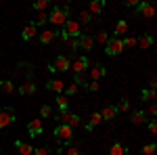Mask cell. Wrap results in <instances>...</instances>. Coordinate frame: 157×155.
<instances>
[{
	"mask_svg": "<svg viewBox=\"0 0 157 155\" xmlns=\"http://www.w3.org/2000/svg\"><path fill=\"white\" fill-rule=\"evenodd\" d=\"M67 15H69V9H67V6H65V9L55 6V9H52V13L48 15V21H50L52 25L61 27V25H65V21H67Z\"/></svg>",
	"mask_w": 157,
	"mask_h": 155,
	"instance_id": "6da1fadb",
	"label": "cell"
},
{
	"mask_svg": "<svg viewBox=\"0 0 157 155\" xmlns=\"http://www.w3.org/2000/svg\"><path fill=\"white\" fill-rule=\"evenodd\" d=\"M105 52H107L109 57H117L124 52V42H121V38H109V42L105 44Z\"/></svg>",
	"mask_w": 157,
	"mask_h": 155,
	"instance_id": "7a4b0ae2",
	"label": "cell"
},
{
	"mask_svg": "<svg viewBox=\"0 0 157 155\" xmlns=\"http://www.w3.org/2000/svg\"><path fill=\"white\" fill-rule=\"evenodd\" d=\"M15 109L13 107H0V128H6L15 122Z\"/></svg>",
	"mask_w": 157,
	"mask_h": 155,
	"instance_id": "3957f363",
	"label": "cell"
},
{
	"mask_svg": "<svg viewBox=\"0 0 157 155\" xmlns=\"http://www.w3.org/2000/svg\"><path fill=\"white\" fill-rule=\"evenodd\" d=\"M55 136H57L59 141H63V143H71L73 141V130L69 126H57V128H55Z\"/></svg>",
	"mask_w": 157,
	"mask_h": 155,
	"instance_id": "277c9868",
	"label": "cell"
},
{
	"mask_svg": "<svg viewBox=\"0 0 157 155\" xmlns=\"http://www.w3.org/2000/svg\"><path fill=\"white\" fill-rule=\"evenodd\" d=\"M88 65H90V61L86 57H75L71 61V65H69V69H73V73H86Z\"/></svg>",
	"mask_w": 157,
	"mask_h": 155,
	"instance_id": "5b68a950",
	"label": "cell"
},
{
	"mask_svg": "<svg viewBox=\"0 0 157 155\" xmlns=\"http://www.w3.org/2000/svg\"><path fill=\"white\" fill-rule=\"evenodd\" d=\"M42 132H44L42 119H32V122L27 124V134H29V136H40Z\"/></svg>",
	"mask_w": 157,
	"mask_h": 155,
	"instance_id": "8992f818",
	"label": "cell"
},
{
	"mask_svg": "<svg viewBox=\"0 0 157 155\" xmlns=\"http://www.w3.org/2000/svg\"><path fill=\"white\" fill-rule=\"evenodd\" d=\"M69 65H71V59H69V57H65V55H59L57 61L52 63V67H55L57 72H67V69H69Z\"/></svg>",
	"mask_w": 157,
	"mask_h": 155,
	"instance_id": "52a82bcc",
	"label": "cell"
},
{
	"mask_svg": "<svg viewBox=\"0 0 157 155\" xmlns=\"http://www.w3.org/2000/svg\"><path fill=\"white\" fill-rule=\"evenodd\" d=\"M105 73H107V69H105V65H101V63H94V65L90 67V78H92V82H98L101 78H105Z\"/></svg>",
	"mask_w": 157,
	"mask_h": 155,
	"instance_id": "ba28073f",
	"label": "cell"
},
{
	"mask_svg": "<svg viewBox=\"0 0 157 155\" xmlns=\"http://www.w3.org/2000/svg\"><path fill=\"white\" fill-rule=\"evenodd\" d=\"M46 88L52 90V92H57V95H61V92L65 90V82H63V80H57V78H52V80L46 82Z\"/></svg>",
	"mask_w": 157,
	"mask_h": 155,
	"instance_id": "9c48e42d",
	"label": "cell"
},
{
	"mask_svg": "<svg viewBox=\"0 0 157 155\" xmlns=\"http://www.w3.org/2000/svg\"><path fill=\"white\" fill-rule=\"evenodd\" d=\"M136 11L140 13V15H145V17H155V6L149 4V2H138Z\"/></svg>",
	"mask_w": 157,
	"mask_h": 155,
	"instance_id": "30bf717a",
	"label": "cell"
},
{
	"mask_svg": "<svg viewBox=\"0 0 157 155\" xmlns=\"http://www.w3.org/2000/svg\"><path fill=\"white\" fill-rule=\"evenodd\" d=\"M36 36H38V29H36V25H34V23H27L23 27V32H21V38H23L25 42H29L32 38H36Z\"/></svg>",
	"mask_w": 157,
	"mask_h": 155,
	"instance_id": "8fae6325",
	"label": "cell"
},
{
	"mask_svg": "<svg viewBox=\"0 0 157 155\" xmlns=\"http://www.w3.org/2000/svg\"><path fill=\"white\" fill-rule=\"evenodd\" d=\"M78 46L84 48V50H92V46H94V40H92V36H88V34H82V36L78 38Z\"/></svg>",
	"mask_w": 157,
	"mask_h": 155,
	"instance_id": "7c38bea8",
	"label": "cell"
},
{
	"mask_svg": "<svg viewBox=\"0 0 157 155\" xmlns=\"http://www.w3.org/2000/svg\"><path fill=\"white\" fill-rule=\"evenodd\" d=\"M38 38H40L42 44H50V42L57 38V32H52V29H42V32L38 34Z\"/></svg>",
	"mask_w": 157,
	"mask_h": 155,
	"instance_id": "4fadbf2b",
	"label": "cell"
},
{
	"mask_svg": "<svg viewBox=\"0 0 157 155\" xmlns=\"http://www.w3.org/2000/svg\"><path fill=\"white\" fill-rule=\"evenodd\" d=\"M15 149H17L21 155H34V147L23 143V141H17V143H15Z\"/></svg>",
	"mask_w": 157,
	"mask_h": 155,
	"instance_id": "5bb4252c",
	"label": "cell"
},
{
	"mask_svg": "<svg viewBox=\"0 0 157 155\" xmlns=\"http://www.w3.org/2000/svg\"><path fill=\"white\" fill-rule=\"evenodd\" d=\"M153 44H155V38H153V36H143V38H138V40H136V46H140L143 50L151 48Z\"/></svg>",
	"mask_w": 157,
	"mask_h": 155,
	"instance_id": "9a60e30c",
	"label": "cell"
},
{
	"mask_svg": "<svg viewBox=\"0 0 157 155\" xmlns=\"http://www.w3.org/2000/svg\"><path fill=\"white\" fill-rule=\"evenodd\" d=\"M105 9V2L103 0H94V2H90V6H88V13H90V17L92 15H98V13H103Z\"/></svg>",
	"mask_w": 157,
	"mask_h": 155,
	"instance_id": "2e32d148",
	"label": "cell"
},
{
	"mask_svg": "<svg viewBox=\"0 0 157 155\" xmlns=\"http://www.w3.org/2000/svg\"><path fill=\"white\" fill-rule=\"evenodd\" d=\"M130 122H132L134 126H140V124H145V122H147V115H145V111H143V109H138V111H134V113H132V118H130Z\"/></svg>",
	"mask_w": 157,
	"mask_h": 155,
	"instance_id": "e0dca14e",
	"label": "cell"
},
{
	"mask_svg": "<svg viewBox=\"0 0 157 155\" xmlns=\"http://www.w3.org/2000/svg\"><path fill=\"white\" fill-rule=\"evenodd\" d=\"M113 34H115L113 38L126 36V34H128V21H117V23H115V32H113Z\"/></svg>",
	"mask_w": 157,
	"mask_h": 155,
	"instance_id": "ac0fdd59",
	"label": "cell"
},
{
	"mask_svg": "<svg viewBox=\"0 0 157 155\" xmlns=\"http://www.w3.org/2000/svg\"><path fill=\"white\" fill-rule=\"evenodd\" d=\"M117 115V111H115V107H111V105H107V107H103V111H101V118L105 119V122H111V119Z\"/></svg>",
	"mask_w": 157,
	"mask_h": 155,
	"instance_id": "d6986e66",
	"label": "cell"
},
{
	"mask_svg": "<svg viewBox=\"0 0 157 155\" xmlns=\"http://www.w3.org/2000/svg\"><path fill=\"white\" fill-rule=\"evenodd\" d=\"M19 92H21V95H34V92H36V84L32 82V80H27L25 84L19 86Z\"/></svg>",
	"mask_w": 157,
	"mask_h": 155,
	"instance_id": "ffe728a7",
	"label": "cell"
},
{
	"mask_svg": "<svg viewBox=\"0 0 157 155\" xmlns=\"http://www.w3.org/2000/svg\"><path fill=\"white\" fill-rule=\"evenodd\" d=\"M55 103H57L59 111H67V107H69V99H67L65 95H59L57 99H55Z\"/></svg>",
	"mask_w": 157,
	"mask_h": 155,
	"instance_id": "44dd1931",
	"label": "cell"
},
{
	"mask_svg": "<svg viewBox=\"0 0 157 155\" xmlns=\"http://www.w3.org/2000/svg\"><path fill=\"white\" fill-rule=\"evenodd\" d=\"M103 122V118H101V113H92L90 115V122L86 124V130H92V128H97L98 124Z\"/></svg>",
	"mask_w": 157,
	"mask_h": 155,
	"instance_id": "7402d4cb",
	"label": "cell"
},
{
	"mask_svg": "<svg viewBox=\"0 0 157 155\" xmlns=\"http://www.w3.org/2000/svg\"><path fill=\"white\" fill-rule=\"evenodd\" d=\"M155 90H153V88H145V90H143V92H140V99H143V101H151V103H155Z\"/></svg>",
	"mask_w": 157,
	"mask_h": 155,
	"instance_id": "603a6c76",
	"label": "cell"
},
{
	"mask_svg": "<svg viewBox=\"0 0 157 155\" xmlns=\"http://www.w3.org/2000/svg\"><path fill=\"white\" fill-rule=\"evenodd\" d=\"M128 153V147L121 143H115L113 147H111V155H126Z\"/></svg>",
	"mask_w": 157,
	"mask_h": 155,
	"instance_id": "cb8c5ba5",
	"label": "cell"
},
{
	"mask_svg": "<svg viewBox=\"0 0 157 155\" xmlns=\"http://www.w3.org/2000/svg\"><path fill=\"white\" fill-rule=\"evenodd\" d=\"M0 90H2L4 95H11L13 90H15V86H13L11 80H2V82H0Z\"/></svg>",
	"mask_w": 157,
	"mask_h": 155,
	"instance_id": "d4e9b609",
	"label": "cell"
},
{
	"mask_svg": "<svg viewBox=\"0 0 157 155\" xmlns=\"http://www.w3.org/2000/svg\"><path fill=\"white\" fill-rule=\"evenodd\" d=\"M46 21H48V15H46V11H42V13H38V15H36V19H34L32 23L38 27V25H44Z\"/></svg>",
	"mask_w": 157,
	"mask_h": 155,
	"instance_id": "484cf974",
	"label": "cell"
},
{
	"mask_svg": "<svg viewBox=\"0 0 157 155\" xmlns=\"http://www.w3.org/2000/svg\"><path fill=\"white\" fill-rule=\"evenodd\" d=\"M69 118H71V111H69V109H67V111H59V115H57V119L61 122V126H67Z\"/></svg>",
	"mask_w": 157,
	"mask_h": 155,
	"instance_id": "4316f807",
	"label": "cell"
},
{
	"mask_svg": "<svg viewBox=\"0 0 157 155\" xmlns=\"http://www.w3.org/2000/svg\"><path fill=\"white\" fill-rule=\"evenodd\" d=\"M92 40L98 42V44H107V42H109V34H107V32H98L97 38H92Z\"/></svg>",
	"mask_w": 157,
	"mask_h": 155,
	"instance_id": "83f0119b",
	"label": "cell"
},
{
	"mask_svg": "<svg viewBox=\"0 0 157 155\" xmlns=\"http://www.w3.org/2000/svg\"><path fill=\"white\" fill-rule=\"evenodd\" d=\"M80 122H82V118H80V115H78V113H71V118H69V122H67V126H69V128H75V126H80Z\"/></svg>",
	"mask_w": 157,
	"mask_h": 155,
	"instance_id": "f1b7e54d",
	"label": "cell"
},
{
	"mask_svg": "<svg viewBox=\"0 0 157 155\" xmlns=\"http://www.w3.org/2000/svg\"><path fill=\"white\" fill-rule=\"evenodd\" d=\"M90 19H92V17H90L88 11H82L80 15H78V23H90Z\"/></svg>",
	"mask_w": 157,
	"mask_h": 155,
	"instance_id": "f546056e",
	"label": "cell"
},
{
	"mask_svg": "<svg viewBox=\"0 0 157 155\" xmlns=\"http://www.w3.org/2000/svg\"><path fill=\"white\" fill-rule=\"evenodd\" d=\"M130 109V101L128 99H121L120 103H117V107H115V111H128Z\"/></svg>",
	"mask_w": 157,
	"mask_h": 155,
	"instance_id": "4dcf8cb0",
	"label": "cell"
},
{
	"mask_svg": "<svg viewBox=\"0 0 157 155\" xmlns=\"http://www.w3.org/2000/svg\"><path fill=\"white\" fill-rule=\"evenodd\" d=\"M73 80H75L73 84H78V86H88V82H86V73H75Z\"/></svg>",
	"mask_w": 157,
	"mask_h": 155,
	"instance_id": "1f68e13d",
	"label": "cell"
},
{
	"mask_svg": "<svg viewBox=\"0 0 157 155\" xmlns=\"http://www.w3.org/2000/svg\"><path fill=\"white\" fill-rule=\"evenodd\" d=\"M46 6H48V0H38V2H34V9H36L38 13L46 11Z\"/></svg>",
	"mask_w": 157,
	"mask_h": 155,
	"instance_id": "d6a6232c",
	"label": "cell"
},
{
	"mask_svg": "<svg viewBox=\"0 0 157 155\" xmlns=\"http://www.w3.org/2000/svg\"><path fill=\"white\" fill-rule=\"evenodd\" d=\"M155 149H157V145H155V143L145 145V147H143V155H153V153H155Z\"/></svg>",
	"mask_w": 157,
	"mask_h": 155,
	"instance_id": "836d02e7",
	"label": "cell"
},
{
	"mask_svg": "<svg viewBox=\"0 0 157 155\" xmlns=\"http://www.w3.org/2000/svg\"><path fill=\"white\" fill-rule=\"evenodd\" d=\"M78 88H80L78 84H69V86H65V92H67L65 96H71V95H75V92H78Z\"/></svg>",
	"mask_w": 157,
	"mask_h": 155,
	"instance_id": "e575fe53",
	"label": "cell"
},
{
	"mask_svg": "<svg viewBox=\"0 0 157 155\" xmlns=\"http://www.w3.org/2000/svg\"><path fill=\"white\" fill-rule=\"evenodd\" d=\"M40 115H42V118H50V115H52V109H50L48 105H42V107H40Z\"/></svg>",
	"mask_w": 157,
	"mask_h": 155,
	"instance_id": "d590c367",
	"label": "cell"
},
{
	"mask_svg": "<svg viewBox=\"0 0 157 155\" xmlns=\"http://www.w3.org/2000/svg\"><path fill=\"white\" fill-rule=\"evenodd\" d=\"M124 42V48H134L136 46V38H126V40H121Z\"/></svg>",
	"mask_w": 157,
	"mask_h": 155,
	"instance_id": "8d00e7d4",
	"label": "cell"
},
{
	"mask_svg": "<svg viewBox=\"0 0 157 155\" xmlns=\"http://www.w3.org/2000/svg\"><path fill=\"white\" fill-rule=\"evenodd\" d=\"M149 134H151V136H155V134H157V122H155V119L149 122Z\"/></svg>",
	"mask_w": 157,
	"mask_h": 155,
	"instance_id": "74e56055",
	"label": "cell"
},
{
	"mask_svg": "<svg viewBox=\"0 0 157 155\" xmlns=\"http://www.w3.org/2000/svg\"><path fill=\"white\" fill-rule=\"evenodd\" d=\"M65 42H67V46L71 48V50H78V38H69V40H65Z\"/></svg>",
	"mask_w": 157,
	"mask_h": 155,
	"instance_id": "f35d334b",
	"label": "cell"
},
{
	"mask_svg": "<svg viewBox=\"0 0 157 155\" xmlns=\"http://www.w3.org/2000/svg\"><path fill=\"white\" fill-rule=\"evenodd\" d=\"M145 115H151V118H153V115H157V105H155V103H151V105H149V109H147Z\"/></svg>",
	"mask_w": 157,
	"mask_h": 155,
	"instance_id": "ab89813d",
	"label": "cell"
},
{
	"mask_svg": "<svg viewBox=\"0 0 157 155\" xmlns=\"http://www.w3.org/2000/svg\"><path fill=\"white\" fill-rule=\"evenodd\" d=\"M63 155H80L78 147H69V149H63Z\"/></svg>",
	"mask_w": 157,
	"mask_h": 155,
	"instance_id": "60d3db41",
	"label": "cell"
},
{
	"mask_svg": "<svg viewBox=\"0 0 157 155\" xmlns=\"http://www.w3.org/2000/svg\"><path fill=\"white\" fill-rule=\"evenodd\" d=\"M34 155H48V149L46 147H38V149H34Z\"/></svg>",
	"mask_w": 157,
	"mask_h": 155,
	"instance_id": "b9f144b4",
	"label": "cell"
},
{
	"mask_svg": "<svg viewBox=\"0 0 157 155\" xmlns=\"http://www.w3.org/2000/svg\"><path fill=\"white\" fill-rule=\"evenodd\" d=\"M98 88H101V84H98V82H90V84H88V90H90V92H97Z\"/></svg>",
	"mask_w": 157,
	"mask_h": 155,
	"instance_id": "7bdbcfd3",
	"label": "cell"
},
{
	"mask_svg": "<svg viewBox=\"0 0 157 155\" xmlns=\"http://www.w3.org/2000/svg\"><path fill=\"white\" fill-rule=\"evenodd\" d=\"M155 86H157V80H155V76H151V80H149V88L155 90Z\"/></svg>",
	"mask_w": 157,
	"mask_h": 155,
	"instance_id": "ee69618b",
	"label": "cell"
},
{
	"mask_svg": "<svg viewBox=\"0 0 157 155\" xmlns=\"http://www.w3.org/2000/svg\"><path fill=\"white\" fill-rule=\"evenodd\" d=\"M126 6H138V0H128Z\"/></svg>",
	"mask_w": 157,
	"mask_h": 155,
	"instance_id": "f6af8a7d",
	"label": "cell"
},
{
	"mask_svg": "<svg viewBox=\"0 0 157 155\" xmlns=\"http://www.w3.org/2000/svg\"><path fill=\"white\" fill-rule=\"evenodd\" d=\"M57 155H63V149H59V151H57Z\"/></svg>",
	"mask_w": 157,
	"mask_h": 155,
	"instance_id": "bcb514c9",
	"label": "cell"
}]
</instances>
